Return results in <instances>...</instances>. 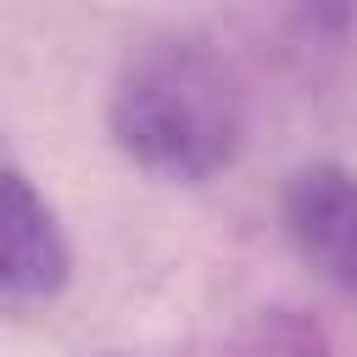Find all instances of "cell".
<instances>
[{
	"mask_svg": "<svg viewBox=\"0 0 357 357\" xmlns=\"http://www.w3.org/2000/svg\"><path fill=\"white\" fill-rule=\"evenodd\" d=\"M112 145L162 184H206L245 145V95L223 56L195 39H156L123 61L106 95Z\"/></svg>",
	"mask_w": 357,
	"mask_h": 357,
	"instance_id": "6da1fadb",
	"label": "cell"
},
{
	"mask_svg": "<svg viewBox=\"0 0 357 357\" xmlns=\"http://www.w3.org/2000/svg\"><path fill=\"white\" fill-rule=\"evenodd\" d=\"M279 229L324 284L357 290V173L351 167L301 162L279 190Z\"/></svg>",
	"mask_w": 357,
	"mask_h": 357,
	"instance_id": "3957f363",
	"label": "cell"
},
{
	"mask_svg": "<svg viewBox=\"0 0 357 357\" xmlns=\"http://www.w3.org/2000/svg\"><path fill=\"white\" fill-rule=\"evenodd\" d=\"M234 357H324V335L296 312H268Z\"/></svg>",
	"mask_w": 357,
	"mask_h": 357,
	"instance_id": "277c9868",
	"label": "cell"
},
{
	"mask_svg": "<svg viewBox=\"0 0 357 357\" xmlns=\"http://www.w3.org/2000/svg\"><path fill=\"white\" fill-rule=\"evenodd\" d=\"M73 279V251L45 190L6 162L0 173V307L11 318L50 307Z\"/></svg>",
	"mask_w": 357,
	"mask_h": 357,
	"instance_id": "7a4b0ae2",
	"label": "cell"
}]
</instances>
